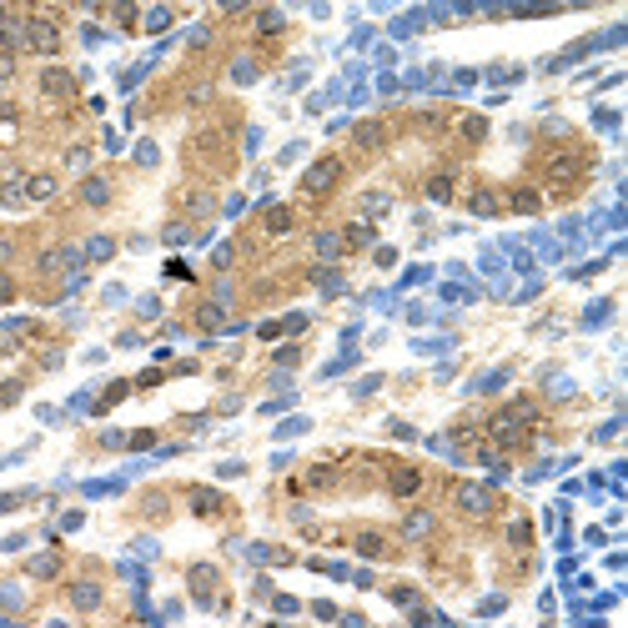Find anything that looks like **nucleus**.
<instances>
[{
    "label": "nucleus",
    "mask_w": 628,
    "mask_h": 628,
    "mask_svg": "<svg viewBox=\"0 0 628 628\" xmlns=\"http://www.w3.org/2000/svg\"><path fill=\"white\" fill-rule=\"evenodd\" d=\"M387 136H392V131H387V121H362V126L352 131V146H357L362 156H372V151H382V146H387Z\"/></svg>",
    "instance_id": "9"
},
{
    "label": "nucleus",
    "mask_w": 628,
    "mask_h": 628,
    "mask_svg": "<svg viewBox=\"0 0 628 628\" xmlns=\"http://www.w3.org/2000/svg\"><path fill=\"white\" fill-rule=\"evenodd\" d=\"M377 387H382V377H362V382L352 387V397H367V392H377Z\"/></svg>",
    "instance_id": "43"
},
{
    "label": "nucleus",
    "mask_w": 628,
    "mask_h": 628,
    "mask_svg": "<svg viewBox=\"0 0 628 628\" xmlns=\"http://www.w3.org/2000/svg\"><path fill=\"white\" fill-rule=\"evenodd\" d=\"M608 317H613V302H593V312L583 317V327H603Z\"/></svg>",
    "instance_id": "35"
},
{
    "label": "nucleus",
    "mask_w": 628,
    "mask_h": 628,
    "mask_svg": "<svg viewBox=\"0 0 628 628\" xmlns=\"http://www.w3.org/2000/svg\"><path fill=\"white\" fill-rule=\"evenodd\" d=\"M0 206H6V211L26 206V181H21V176H16V181H6V186H0Z\"/></svg>",
    "instance_id": "22"
},
{
    "label": "nucleus",
    "mask_w": 628,
    "mask_h": 628,
    "mask_svg": "<svg viewBox=\"0 0 628 628\" xmlns=\"http://www.w3.org/2000/svg\"><path fill=\"white\" fill-rule=\"evenodd\" d=\"M26 50H35V55H55L61 50V30H55L50 21H26Z\"/></svg>",
    "instance_id": "5"
},
{
    "label": "nucleus",
    "mask_w": 628,
    "mask_h": 628,
    "mask_svg": "<svg viewBox=\"0 0 628 628\" xmlns=\"http://www.w3.org/2000/svg\"><path fill=\"white\" fill-rule=\"evenodd\" d=\"M186 216H211V196L206 191H191L186 196Z\"/></svg>",
    "instance_id": "33"
},
{
    "label": "nucleus",
    "mask_w": 628,
    "mask_h": 628,
    "mask_svg": "<svg viewBox=\"0 0 628 628\" xmlns=\"http://www.w3.org/2000/svg\"><path fill=\"white\" fill-rule=\"evenodd\" d=\"M413 628H432V613L427 608H413Z\"/></svg>",
    "instance_id": "48"
},
{
    "label": "nucleus",
    "mask_w": 628,
    "mask_h": 628,
    "mask_svg": "<svg viewBox=\"0 0 628 628\" xmlns=\"http://www.w3.org/2000/svg\"><path fill=\"white\" fill-rule=\"evenodd\" d=\"M186 503H191L196 518H211V512H221V508H226L216 488H191V493H186Z\"/></svg>",
    "instance_id": "12"
},
{
    "label": "nucleus",
    "mask_w": 628,
    "mask_h": 628,
    "mask_svg": "<svg viewBox=\"0 0 628 628\" xmlns=\"http://www.w3.org/2000/svg\"><path fill=\"white\" fill-rule=\"evenodd\" d=\"M387 206H392V196H387V191H367V196H362V216H367V221L387 216Z\"/></svg>",
    "instance_id": "20"
},
{
    "label": "nucleus",
    "mask_w": 628,
    "mask_h": 628,
    "mask_svg": "<svg viewBox=\"0 0 628 628\" xmlns=\"http://www.w3.org/2000/svg\"><path fill=\"white\" fill-rule=\"evenodd\" d=\"M11 257H16V242H11V237H0V262H11Z\"/></svg>",
    "instance_id": "49"
},
{
    "label": "nucleus",
    "mask_w": 628,
    "mask_h": 628,
    "mask_svg": "<svg viewBox=\"0 0 628 628\" xmlns=\"http://www.w3.org/2000/svg\"><path fill=\"white\" fill-rule=\"evenodd\" d=\"M232 81H237V86H252V81H257V61H247V55H242V61L232 66Z\"/></svg>",
    "instance_id": "32"
},
{
    "label": "nucleus",
    "mask_w": 628,
    "mask_h": 628,
    "mask_svg": "<svg viewBox=\"0 0 628 628\" xmlns=\"http://www.w3.org/2000/svg\"><path fill=\"white\" fill-rule=\"evenodd\" d=\"M312 247H317V257H322V262H337L342 252H347L342 232H317V237H312Z\"/></svg>",
    "instance_id": "17"
},
{
    "label": "nucleus",
    "mask_w": 628,
    "mask_h": 628,
    "mask_svg": "<svg viewBox=\"0 0 628 628\" xmlns=\"http://www.w3.org/2000/svg\"><path fill=\"white\" fill-rule=\"evenodd\" d=\"M136 161H141V166H156V146L141 141V146H136Z\"/></svg>",
    "instance_id": "42"
},
{
    "label": "nucleus",
    "mask_w": 628,
    "mask_h": 628,
    "mask_svg": "<svg viewBox=\"0 0 628 628\" xmlns=\"http://www.w3.org/2000/svg\"><path fill=\"white\" fill-rule=\"evenodd\" d=\"M66 267H81V252H76V247H45V252L35 257V271H40V276L66 271Z\"/></svg>",
    "instance_id": "8"
},
{
    "label": "nucleus",
    "mask_w": 628,
    "mask_h": 628,
    "mask_svg": "<svg viewBox=\"0 0 628 628\" xmlns=\"http://www.w3.org/2000/svg\"><path fill=\"white\" fill-rule=\"evenodd\" d=\"M312 281H317L327 297H337V292H342V271H332V267H312Z\"/></svg>",
    "instance_id": "21"
},
{
    "label": "nucleus",
    "mask_w": 628,
    "mask_h": 628,
    "mask_svg": "<svg viewBox=\"0 0 628 628\" xmlns=\"http://www.w3.org/2000/svg\"><path fill=\"white\" fill-rule=\"evenodd\" d=\"M427 196H432V201H452V176H447V171L427 181Z\"/></svg>",
    "instance_id": "31"
},
{
    "label": "nucleus",
    "mask_w": 628,
    "mask_h": 628,
    "mask_svg": "<svg viewBox=\"0 0 628 628\" xmlns=\"http://www.w3.org/2000/svg\"><path fill=\"white\" fill-rule=\"evenodd\" d=\"M111 257H116V242L111 237H91L86 242V262H111Z\"/></svg>",
    "instance_id": "23"
},
{
    "label": "nucleus",
    "mask_w": 628,
    "mask_h": 628,
    "mask_svg": "<svg viewBox=\"0 0 628 628\" xmlns=\"http://www.w3.org/2000/svg\"><path fill=\"white\" fill-rule=\"evenodd\" d=\"M583 166H588V161H583L578 151H553V156H548V166H543V171H548V186L568 191V186L583 176Z\"/></svg>",
    "instance_id": "2"
},
{
    "label": "nucleus",
    "mask_w": 628,
    "mask_h": 628,
    "mask_svg": "<svg viewBox=\"0 0 628 628\" xmlns=\"http://www.w3.org/2000/svg\"><path fill=\"white\" fill-rule=\"evenodd\" d=\"M342 176H347V161H342V156H322V161H312V166L302 171L297 196H302V201H322V196H332V191L342 186Z\"/></svg>",
    "instance_id": "1"
},
{
    "label": "nucleus",
    "mask_w": 628,
    "mask_h": 628,
    "mask_svg": "<svg viewBox=\"0 0 628 628\" xmlns=\"http://www.w3.org/2000/svg\"><path fill=\"white\" fill-rule=\"evenodd\" d=\"M432 528H437V518H432V512H408L403 538H408V543H422V538H432Z\"/></svg>",
    "instance_id": "16"
},
{
    "label": "nucleus",
    "mask_w": 628,
    "mask_h": 628,
    "mask_svg": "<svg viewBox=\"0 0 628 628\" xmlns=\"http://www.w3.org/2000/svg\"><path fill=\"white\" fill-rule=\"evenodd\" d=\"M458 136H463V141H483V136H488V121H483V116H463V121H458Z\"/></svg>",
    "instance_id": "28"
},
{
    "label": "nucleus",
    "mask_w": 628,
    "mask_h": 628,
    "mask_svg": "<svg viewBox=\"0 0 628 628\" xmlns=\"http://www.w3.org/2000/svg\"><path fill=\"white\" fill-rule=\"evenodd\" d=\"M55 191H61V181H55L50 171H35L26 181V201H55Z\"/></svg>",
    "instance_id": "13"
},
{
    "label": "nucleus",
    "mask_w": 628,
    "mask_h": 628,
    "mask_svg": "<svg viewBox=\"0 0 628 628\" xmlns=\"http://www.w3.org/2000/svg\"><path fill=\"white\" fill-rule=\"evenodd\" d=\"M186 237H191V226H186V221H171L166 232H161V242H166V247H186Z\"/></svg>",
    "instance_id": "30"
},
{
    "label": "nucleus",
    "mask_w": 628,
    "mask_h": 628,
    "mask_svg": "<svg viewBox=\"0 0 628 628\" xmlns=\"http://www.w3.org/2000/svg\"><path fill=\"white\" fill-rule=\"evenodd\" d=\"M357 553H362V558H382V553H387V538H382V533H357Z\"/></svg>",
    "instance_id": "24"
},
{
    "label": "nucleus",
    "mask_w": 628,
    "mask_h": 628,
    "mask_svg": "<svg viewBox=\"0 0 628 628\" xmlns=\"http://www.w3.org/2000/svg\"><path fill=\"white\" fill-rule=\"evenodd\" d=\"M503 538H508V543H512V548H528V543H533V528H528V518H512V523H508V533H503Z\"/></svg>",
    "instance_id": "25"
},
{
    "label": "nucleus",
    "mask_w": 628,
    "mask_h": 628,
    "mask_svg": "<svg viewBox=\"0 0 628 628\" xmlns=\"http://www.w3.org/2000/svg\"><path fill=\"white\" fill-rule=\"evenodd\" d=\"M392 603H397V608H417V588L397 583V588H392Z\"/></svg>",
    "instance_id": "36"
},
{
    "label": "nucleus",
    "mask_w": 628,
    "mask_h": 628,
    "mask_svg": "<svg viewBox=\"0 0 628 628\" xmlns=\"http://www.w3.org/2000/svg\"><path fill=\"white\" fill-rule=\"evenodd\" d=\"M30 573H35V578H55V573H61V558H55V553L30 558Z\"/></svg>",
    "instance_id": "26"
},
{
    "label": "nucleus",
    "mask_w": 628,
    "mask_h": 628,
    "mask_svg": "<svg viewBox=\"0 0 628 628\" xmlns=\"http://www.w3.org/2000/svg\"><path fill=\"white\" fill-rule=\"evenodd\" d=\"M332 483H337L332 468H312V473H307V488H332Z\"/></svg>",
    "instance_id": "40"
},
{
    "label": "nucleus",
    "mask_w": 628,
    "mask_h": 628,
    "mask_svg": "<svg viewBox=\"0 0 628 628\" xmlns=\"http://www.w3.org/2000/svg\"><path fill=\"white\" fill-rule=\"evenodd\" d=\"M508 211L538 216V211H543V191H538V186H512V191H508Z\"/></svg>",
    "instance_id": "11"
},
{
    "label": "nucleus",
    "mask_w": 628,
    "mask_h": 628,
    "mask_svg": "<svg viewBox=\"0 0 628 628\" xmlns=\"http://www.w3.org/2000/svg\"><path fill=\"white\" fill-rule=\"evenodd\" d=\"M271 608H276V613H281V618H292V613H302V603H297V598H292V593H281V598H276V603H271Z\"/></svg>",
    "instance_id": "41"
},
{
    "label": "nucleus",
    "mask_w": 628,
    "mask_h": 628,
    "mask_svg": "<svg viewBox=\"0 0 628 628\" xmlns=\"http://www.w3.org/2000/svg\"><path fill=\"white\" fill-rule=\"evenodd\" d=\"M186 583H191V593H196V603H201V608H216L211 588L221 583V573H216L211 563H191V573H186Z\"/></svg>",
    "instance_id": "6"
},
{
    "label": "nucleus",
    "mask_w": 628,
    "mask_h": 628,
    "mask_svg": "<svg viewBox=\"0 0 628 628\" xmlns=\"http://www.w3.org/2000/svg\"><path fill=\"white\" fill-rule=\"evenodd\" d=\"M66 598H71V608H76V613H96V608L106 603V588H101L96 578H81V583H71V588H66Z\"/></svg>",
    "instance_id": "7"
},
{
    "label": "nucleus",
    "mask_w": 628,
    "mask_h": 628,
    "mask_svg": "<svg viewBox=\"0 0 628 628\" xmlns=\"http://www.w3.org/2000/svg\"><path fill=\"white\" fill-rule=\"evenodd\" d=\"M342 242H347V247H372V226L367 221H352L347 232H342Z\"/></svg>",
    "instance_id": "27"
},
{
    "label": "nucleus",
    "mask_w": 628,
    "mask_h": 628,
    "mask_svg": "<svg viewBox=\"0 0 628 628\" xmlns=\"http://www.w3.org/2000/svg\"><path fill=\"white\" fill-rule=\"evenodd\" d=\"M307 322H312L307 312H287V317H281V332H292V337H297V332H307Z\"/></svg>",
    "instance_id": "38"
},
{
    "label": "nucleus",
    "mask_w": 628,
    "mask_h": 628,
    "mask_svg": "<svg viewBox=\"0 0 628 628\" xmlns=\"http://www.w3.org/2000/svg\"><path fill=\"white\" fill-rule=\"evenodd\" d=\"M16 292H21V287H16V276H11L6 267H0V307H6V302H16Z\"/></svg>",
    "instance_id": "37"
},
{
    "label": "nucleus",
    "mask_w": 628,
    "mask_h": 628,
    "mask_svg": "<svg viewBox=\"0 0 628 628\" xmlns=\"http://www.w3.org/2000/svg\"><path fill=\"white\" fill-rule=\"evenodd\" d=\"M292 226H297L292 206H271V211H267V232H271V237H287Z\"/></svg>",
    "instance_id": "18"
},
{
    "label": "nucleus",
    "mask_w": 628,
    "mask_h": 628,
    "mask_svg": "<svg viewBox=\"0 0 628 628\" xmlns=\"http://www.w3.org/2000/svg\"><path fill=\"white\" fill-rule=\"evenodd\" d=\"M257 337H262V342H271V337H281V322H262V327H257Z\"/></svg>",
    "instance_id": "45"
},
{
    "label": "nucleus",
    "mask_w": 628,
    "mask_h": 628,
    "mask_svg": "<svg viewBox=\"0 0 628 628\" xmlns=\"http://www.w3.org/2000/svg\"><path fill=\"white\" fill-rule=\"evenodd\" d=\"M422 483H427V478H422V468H413V463L387 468V493H392V498H403V503H408V498H417V493H422Z\"/></svg>",
    "instance_id": "4"
},
{
    "label": "nucleus",
    "mask_w": 628,
    "mask_h": 628,
    "mask_svg": "<svg viewBox=\"0 0 628 628\" xmlns=\"http://www.w3.org/2000/svg\"><path fill=\"white\" fill-rule=\"evenodd\" d=\"M206 96H211V86H206V81H201V86H191V91H186V101H191V106H201V101H206Z\"/></svg>",
    "instance_id": "44"
},
{
    "label": "nucleus",
    "mask_w": 628,
    "mask_h": 628,
    "mask_svg": "<svg viewBox=\"0 0 628 628\" xmlns=\"http://www.w3.org/2000/svg\"><path fill=\"white\" fill-rule=\"evenodd\" d=\"M211 267H232V247H216L211 252Z\"/></svg>",
    "instance_id": "46"
},
{
    "label": "nucleus",
    "mask_w": 628,
    "mask_h": 628,
    "mask_svg": "<svg viewBox=\"0 0 628 628\" xmlns=\"http://www.w3.org/2000/svg\"><path fill=\"white\" fill-rule=\"evenodd\" d=\"M166 493H151V498H141V518H166Z\"/></svg>",
    "instance_id": "29"
},
{
    "label": "nucleus",
    "mask_w": 628,
    "mask_h": 628,
    "mask_svg": "<svg viewBox=\"0 0 628 628\" xmlns=\"http://www.w3.org/2000/svg\"><path fill=\"white\" fill-rule=\"evenodd\" d=\"M257 30H262V35H276V30H281V16H276V11H262V16H257Z\"/></svg>",
    "instance_id": "39"
},
{
    "label": "nucleus",
    "mask_w": 628,
    "mask_h": 628,
    "mask_svg": "<svg viewBox=\"0 0 628 628\" xmlns=\"http://www.w3.org/2000/svg\"><path fill=\"white\" fill-rule=\"evenodd\" d=\"M81 206H111V181L106 176H86L81 181Z\"/></svg>",
    "instance_id": "14"
},
{
    "label": "nucleus",
    "mask_w": 628,
    "mask_h": 628,
    "mask_svg": "<svg viewBox=\"0 0 628 628\" xmlns=\"http://www.w3.org/2000/svg\"><path fill=\"white\" fill-rule=\"evenodd\" d=\"M166 21H171V11H151V16H146V26H151V30H161Z\"/></svg>",
    "instance_id": "47"
},
{
    "label": "nucleus",
    "mask_w": 628,
    "mask_h": 628,
    "mask_svg": "<svg viewBox=\"0 0 628 628\" xmlns=\"http://www.w3.org/2000/svg\"><path fill=\"white\" fill-rule=\"evenodd\" d=\"M468 211H473V216H498V211H503V196H498L493 186H478V191L468 196Z\"/></svg>",
    "instance_id": "15"
},
{
    "label": "nucleus",
    "mask_w": 628,
    "mask_h": 628,
    "mask_svg": "<svg viewBox=\"0 0 628 628\" xmlns=\"http://www.w3.org/2000/svg\"><path fill=\"white\" fill-rule=\"evenodd\" d=\"M66 166H71V171H86V166H91V146H71V151H66Z\"/></svg>",
    "instance_id": "34"
},
{
    "label": "nucleus",
    "mask_w": 628,
    "mask_h": 628,
    "mask_svg": "<svg viewBox=\"0 0 628 628\" xmlns=\"http://www.w3.org/2000/svg\"><path fill=\"white\" fill-rule=\"evenodd\" d=\"M40 91H45L50 101H66V96H76V81H71V71H61V66H45V71H40Z\"/></svg>",
    "instance_id": "10"
},
{
    "label": "nucleus",
    "mask_w": 628,
    "mask_h": 628,
    "mask_svg": "<svg viewBox=\"0 0 628 628\" xmlns=\"http://www.w3.org/2000/svg\"><path fill=\"white\" fill-rule=\"evenodd\" d=\"M452 503H458V512H468V518H493V508H498L493 488H483V483H463L452 493Z\"/></svg>",
    "instance_id": "3"
},
{
    "label": "nucleus",
    "mask_w": 628,
    "mask_h": 628,
    "mask_svg": "<svg viewBox=\"0 0 628 628\" xmlns=\"http://www.w3.org/2000/svg\"><path fill=\"white\" fill-rule=\"evenodd\" d=\"M221 322H226V307H216V302H201V307H196V327H201V332H216Z\"/></svg>",
    "instance_id": "19"
}]
</instances>
